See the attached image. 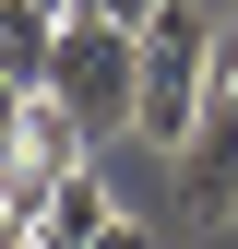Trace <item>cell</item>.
<instances>
[{
	"label": "cell",
	"instance_id": "6da1fadb",
	"mask_svg": "<svg viewBox=\"0 0 238 249\" xmlns=\"http://www.w3.org/2000/svg\"><path fill=\"white\" fill-rule=\"evenodd\" d=\"M215 36H226V12H202V0H155L143 12V107H131V131L155 154L191 142L202 95H215Z\"/></svg>",
	"mask_w": 238,
	"mask_h": 249
},
{
	"label": "cell",
	"instance_id": "7a4b0ae2",
	"mask_svg": "<svg viewBox=\"0 0 238 249\" xmlns=\"http://www.w3.org/2000/svg\"><path fill=\"white\" fill-rule=\"evenodd\" d=\"M48 95H72L96 142L131 131V107H143V24H119V12H72V24H60V59H48Z\"/></svg>",
	"mask_w": 238,
	"mask_h": 249
},
{
	"label": "cell",
	"instance_id": "3957f363",
	"mask_svg": "<svg viewBox=\"0 0 238 249\" xmlns=\"http://www.w3.org/2000/svg\"><path fill=\"white\" fill-rule=\"evenodd\" d=\"M178 213L191 226H215V213H238V95L215 83L191 119V142H178Z\"/></svg>",
	"mask_w": 238,
	"mask_h": 249
},
{
	"label": "cell",
	"instance_id": "277c9868",
	"mask_svg": "<svg viewBox=\"0 0 238 249\" xmlns=\"http://www.w3.org/2000/svg\"><path fill=\"white\" fill-rule=\"evenodd\" d=\"M83 237H119V190L96 178V154L60 166V190H48V213H36V249H83Z\"/></svg>",
	"mask_w": 238,
	"mask_h": 249
},
{
	"label": "cell",
	"instance_id": "5b68a950",
	"mask_svg": "<svg viewBox=\"0 0 238 249\" xmlns=\"http://www.w3.org/2000/svg\"><path fill=\"white\" fill-rule=\"evenodd\" d=\"M60 24H72V0H0V71L48 83V59H60Z\"/></svg>",
	"mask_w": 238,
	"mask_h": 249
},
{
	"label": "cell",
	"instance_id": "8992f818",
	"mask_svg": "<svg viewBox=\"0 0 238 249\" xmlns=\"http://www.w3.org/2000/svg\"><path fill=\"white\" fill-rule=\"evenodd\" d=\"M215 83L238 95V12H226V36H215Z\"/></svg>",
	"mask_w": 238,
	"mask_h": 249
},
{
	"label": "cell",
	"instance_id": "52a82bcc",
	"mask_svg": "<svg viewBox=\"0 0 238 249\" xmlns=\"http://www.w3.org/2000/svg\"><path fill=\"white\" fill-rule=\"evenodd\" d=\"M107 12H119V24H143V12H155V0H107Z\"/></svg>",
	"mask_w": 238,
	"mask_h": 249
},
{
	"label": "cell",
	"instance_id": "ba28073f",
	"mask_svg": "<svg viewBox=\"0 0 238 249\" xmlns=\"http://www.w3.org/2000/svg\"><path fill=\"white\" fill-rule=\"evenodd\" d=\"M0 237H24V213H12V202H0Z\"/></svg>",
	"mask_w": 238,
	"mask_h": 249
}]
</instances>
